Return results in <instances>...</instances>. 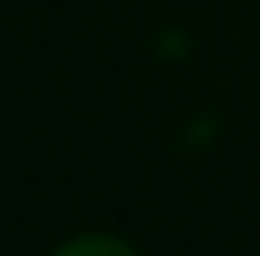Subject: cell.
Masks as SVG:
<instances>
[{
  "instance_id": "1",
  "label": "cell",
  "mask_w": 260,
  "mask_h": 256,
  "mask_svg": "<svg viewBox=\"0 0 260 256\" xmlns=\"http://www.w3.org/2000/svg\"><path fill=\"white\" fill-rule=\"evenodd\" d=\"M60 256H133V252H128L120 239H77V243H69Z\"/></svg>"
}]
</instances>
